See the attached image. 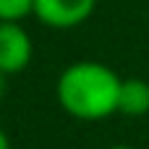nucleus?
I'll return each mask as SVG.
<instances>
[{
	"label": "nucleus",
	"mask_w": 149,
	"mask_h": 149,
	"mask_svg": "<svg viewBox=\"0 0 149 149\" xmlns=\"http://www.w3.org/2000/svg\"><path fill=\"white\" fill-rule=\"evenodd\" d=\"M34 0H0V21H21L31 16Z\"/></svg>",
	"instance_id": "5"
},
{
	"label": "nucleus",
	"mask_w": 149,
	"mask_h": 149,
	"mask_svg": "<svg viewBox=\"0 0 149 149\" xmlns=\"http://www.w3.org/2000/svg\"><path fill=\"white\" fill-rule=\"evenodd\" d=\"M0 149H10V141H8V136H5L3 128H0Z\"/></svg>",
	"instance_id": "6"
},
{
	"label": "nucleus",
	"mask_w": 149,
	"mask_h": 149,
	"mask_svg": "<svg viewBox=\"0 0 149 149\" xmlns=\"http://www.w3.org/2000/svg\"><path fill=\"white\" fill-rule=\"evenodd\" d=\"M120 76L100 60L71 63L55 84L58 105L76 120H105L118 113Z\"/></svg>",
	"instance_id": "1"
},
{
	"label": "nucleus",
	"mask_w": 149,
	"mask_h": 149,
	"mask_svg": "<svg viewBox=\"0 0 149 149\" xmlns=\"http://www.w3.org/2000/svg\"><path fill=\"white\" fill-rule=\"evenodd\" d=\"M34 58V42L21 21H0V71L5 76L21 73Z\"/></svg>",
	"instance_id": "3"
},
{
	"label": "nucleus",
	"mask_w": 149,
	"mask_h": 149,
	"mask_svg": "<svg viewBox=\"0 0 149 149\" xmlns=\"http://www.w3.org/2000/svg\"><path fill=\"white\" fill-rule=\"evenodd\" d=\"M3 92H5V73L0 71V100H3Z\"/></svg>",
	"instance_id": "7"
},
{
	"label": "nucleus",
	"mask_w": 149,
	"mask_h": 149,
	"mask_svg": "<svg viewBox=\"0 0 149 149\" xmlns=\"http://www.w3.org/2000/svg\"><path fill=\"white\" fill-rule=\"evenodd\" d=\"M97 0H34L31 16L47 29H76L92 18Z\"/></svg>",
	"instance_id": "2"
},
{
	"label": "nucleus",
	"mask_w": 149,
	"mask_h": 149,
	"mask_svg": "<svg viewBox=\"0 0 149 149\" xmlns=\"http://www.w3.org/2000/svg\"><path fill=\"white\" fill-rule=\"evenodd\" d=\"M107 149H136V147H128V144H113V147H107Z\"/></svg>",
	"instance_id": "8"
},
{
	"label": "nucleus",
	"mask_w": 149,
	"mask_h": 149,
	"mask_svg": "<svg viewBox=\"0 0 149 149\" xmlns=\"http://www.w3.org/2000/svg\"><path fill=\"white\" fill-rule=\"evenodd\" d=\"M118 113L128 118H141L149 113V81L144 79H123L120 81V97H118Z\"/></svg>",
	"instance_id": "4"
}]
</instances>
